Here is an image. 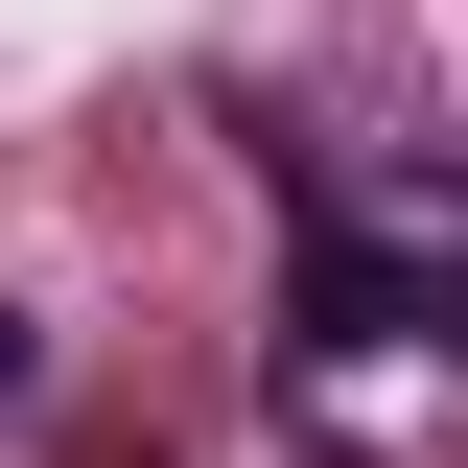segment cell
I'll use <instances>...</instances> for the list:
<instances>
[{
	"instance_id": "cell-1",
	"label": "cell",
	"mask_w": 468,
	"mask_h": 468,
	"mask_svg": "<svg viewBox=\"0 0 468 468\" xmlns=\"http://www.w3.org/2000/svg\"><path fill=\"white\" fill-rule=\"evenodd\" d=\"M421 328V258H375V234H304L282 258V375H351V351Z\"/></svg>"
},
{
	"instance_id": "cell-2",
	"label": "cell",
	"mask_w": 468,
	"mask_h": 468,
	"mask_svg": "<svg viewBox=\"0 0 468 468\" xmlns=\"http://www.w3.org/2000/svg\"><path fill=\"white\" fill-rule=\"evenodd\" d=\"M24 399H48V328H24V304H0V421H24Z\"/></svg>"
}]
</instances>
